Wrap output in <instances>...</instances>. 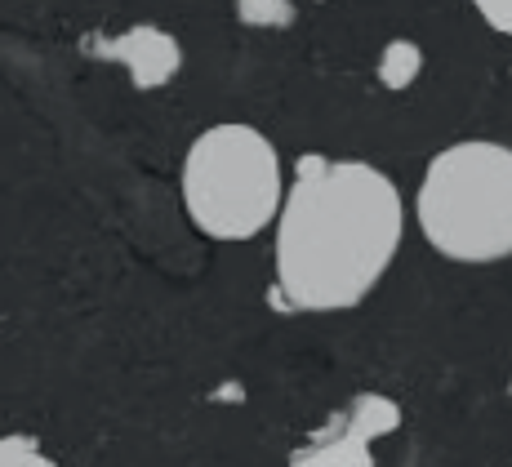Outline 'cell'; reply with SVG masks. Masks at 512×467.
Listing matches in <instances>:
<instances>
[{
  "label": "cell",
  "instance_id": "cell-1",
  "mask_svg": "<svg viewBox=\"0 0 512 467\" xmlns=\"http://www.w3.org/2000/svg\"><path fill=\"white\" fill-rule=\"evenodd\" d=\"M406 232L401 192L370 161L303 156L277 218V290L290 312L357 307L392 267Z\"/></svg>",
  "mask_w": 512,
  "mask_h": 467
},
{
  "label": "cell",
  "instance_id": "cell-2",
  "mask_svg": "<svg viewBox=\"0 0 512 467\" xmlns=\"http://www.w3.org/2000/svg\"><path fill=\"white\" fill-rule=\"evenodd\" d=\"M423 241L455 263L512 254V147L468 138L437 152L419 183Z\"/></svg>",
  "mask_w": 512,
  "mask_h": 467
},
{
  "label": "cell",
  "instance_id": "cell-3",
  "mask_svg": "<svg viewBox=\"0 0 512 467\" xmlns=\"http://www.w3.org/2000/svg\"><path fill=\"white\" fill-rule=\"evenodd\" d=\"M183 205L214 241H250L281 218V156L254 125H210L183 161Z\"/></svg>",
  "mask_w": 512,
  "mask_h": 467
},
{
  "label": "cell",
  "instance_id": "cell-4",
  "mask_svg": "<svg viewBox=\"0 0 512 467\" xmlns=\"http://www.w3.org/2000/svg\"><path fill=\"white\" fill-rule=\"evenodd\" d=\"M401 427V405L379 392H357L312 441L290 454V467H374L370 445Z\"/></svg>",
  "mask_w": 512,
  "mask_h": 467
},
{
  "label": "cell",
  "instance_id": "cell-5",
  "mask_svg": "<svg viewBox=\"0 0 512 467\" xmlns=\"http://www.w3.org/2000/svg\"><path fill=\"white\" fill-rule=\"evenodd\" d=\"M85 49L94 58H107V63H121L125 76H130L134 89H161L179 76L183 67V49L170 32L152 23H139L121 36H85Z\"/></svg>",
  "mask_w": 512,
  "mask_h": 467
},
{
  "label": "cell",
  "instance_id": "cell-6",
  "mask_svg": "<svg viewBox=\"0 0 512 467\" xmlns=\"http://www.w3.org/2000/svg\"><path fill=\"white\" fill-rule=\"evenodd\" d=\"M423 72V49L415 41H388L379 54V81L388 89H410Z\"/></svg>",
  "mask_w": 512,
  "mask_h": 467
},
{
  "label": "cell",
  "instance_id": "cell-7",
  "mask_svg": "<svg viewBox=\"0 0 512 467\" xmlns=\"http://www.w3.org/2000/svg\"><path fill=\"white\" fill-rule=\"evenodd\" d=\"M236 18L245 27H268V32H285L299 23L294 0H236Z\"/></svg>",
  "mask_w": 512,
  "mask_h": 467
},
{
  "label": "cell",
  "instance_id": "cell-8",
  "mask_svg": "<svg viewBox=\"0 0 512 467\" xmlns=\"http://www.w3.org/2000/svg\"><path fill=\"white\" fill-rule=\"evenodd\" d=\"M0 467H58L49 454H41V445L32 441V436H5V445H0Z\"/></svg>",
  "mask_w": 512,
  "mask_h": 467
},
{
  "label": "cell",
  "instance_id": "cell-9",
  "mask_svg": "<svg viewBox=\"0 0 512 467\" xmlns=\"http://www.w3.org/2000/svg\"><path fill=\"white\" fill-rule=\"evenodd\" d=\"M472 5H477V14L486 18L495 32L512 36V0H472Z\"/></svg>",
  "mask_w": 512,
  "mask_h": 467
}]
</instances>
